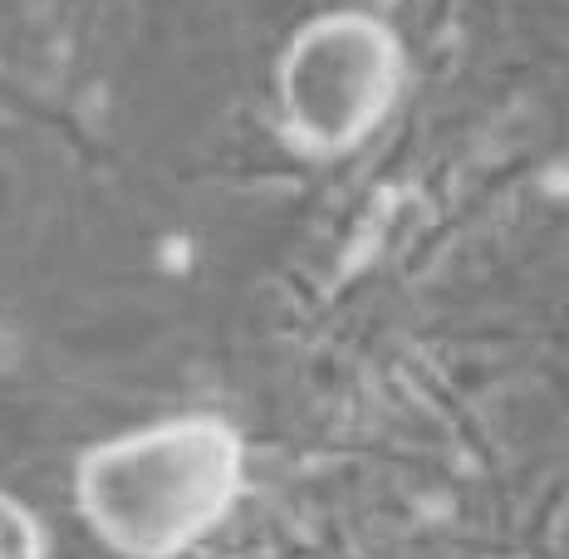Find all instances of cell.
I'll return each mask as SVG.
<instances>
[{"mask_svg": "<svg viewBox=\"0 0 569 559\" xmlns=\"http://www.w3.org/2000/svg\"><path fill=\"white\" fill-rule=\"evenodd\" d=\"M0 559H50L44 520L10 491H0Z\"/></svg>", "mask_w": 569, "mask_h": 559, "instance_id": "3", "label": "cell"}, {"mask_svg": "<svg viewBox=\"0 0 569 559\" xmlns=\"http://www.w3.org/2000/svg\"><path fill=\"white\" fill-rule=\"evenodd\" d=\"M246 496V437L211 412L148 422L74 467L84 526L123 559H182Z\"/></svg>", "mask_w": 569, "mask_h": 559, "instance_id": "1", "label": "cell"}, {"mask_svg": "<svg viewBox=\"0 0 569 559\" xmlns=\"http://www.w3.org/2000/svg\"><path fill=\"white\" fill-rule=\"evenodd\" d=\"M408 84L398 30L369 10H325L300 26L276 64L280 133L305 158H343L363 148Z\"/></svg>", "mask_w": 569, "mask_h": 559, "instance_id": "2", "label": "cell"}]
</instances>
